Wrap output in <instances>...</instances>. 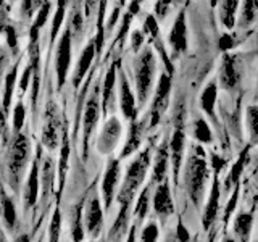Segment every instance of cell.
Segmentation results:
<instances>
[{
    "mask_svg": "<svg viewBox=\"0 0 258 242\" xmlns=\"http://www.w3.org/2000/svg\"><path fill=\"white\" fill-rule=\"evenodd\" d=\"M153 149L152 144H149L144 150L137 152L136 157L129 161L126 168V174L123 177V183L119 186L118 191V216L115 223H113L111 229L108 232L110 242H119L124 236H127L129 229H131L133 221V204L136 197L139 196L141 188L145 183L149 169H152V160H153Z\"/></svg>",
    "mask_w": 258,
    "mask_h": 242,
    "instance_id": "1",
    "label": "cell"
},
{
    "mask_svg": "<svg viewBox=\"0 0 258 242\" xmlns=\"http://www.w3.org/2000/svg\"><path fill=\"white\" fill-rule=\"evenodd\" d=\"M181 174L185 196L189 197L194 207L200 210L205 205L207 184L212 176V168L207 161V152L204 145L197 144L196 141L189 144V152L185 155Z\"/></svg>",
    "mask_w": 258,
    "mask_h": 242,
    "instance_id": "2",
    "label": "cell"
},
{
    "mask_svg": "<svg viewBox=\"0 0 258 242\" xmlns=\"http://www.w3.org/2000/svg\"><path fill=\"white\" fill-rule=\"evenodd\" d=\"M155 75H157L155 50H153V47H145L137 53L134 60V86H136V97L139 108H142L149 102L153 83H155Z\"/></svg>",
    "mask_w": 258,
    "mask_h": 242,
    "instance_id": "3",
    "label": "cell"
},
{
    "mask_svg": "<svg viewBox=\"0 0 258 242\" xmlns=\"http://www.w3.org/2000/svg\"><path fill=\"white\" fill-rule=\"evenodd\" d=\"M173 133L169 136V160H171V177L174 186H179V177L184 165V153L187 145V134H185V107L177 103L171 118Z\"/></svg>",
    "mask_w": 258,
    "mask_h": 242,
    "instance_id": "4",
    "label": "cell"
},
{
    "mask_svg": "<svg viewBox=\"0 0 258 242\" xmlns=\"http://www.w3.org/2000/svg\"><path fill=\"white\" fill-rule=\"evenodd\" d=\"M31 157V141L26 134L18 133L13 136L10 153H8V179L15 192H18L21 177Z\"/></svg>",
    "mask_w": 258,
    "mask_h": 242,
    "instance_id": "5",
    "label": "cell"
},
{
    "mask_svg": "<svg viewBox=\"0 0 258 242\" xmlns=\"http://www.w3.org/2000/svg\"><path fill=\"white\" fill-rule=\"evenodd\" d=\"M102 113V97H100V86L97 83L94 86L92 94L87 97L84 110H83V160L86 161L89 157V141L99 125Z\"/></svg>",
    "mask_w": 258,
    "mask_h": 242,
    "instance_id": "6",
    "label": "cell"
},
{
    "mask_svg": "<svg viewBox=\"0 0 258 242\" xmlns=\"http://www.w3.org/2000/svg\"><path fill=\"white\" fill-rule=\"evenodd\" d=\"M171 87H173V76H169L163 71L158 78V83L153 94V100L149 111V129H155L163 115L169 107V99H171Z\"/></svg>",
    "mask_w": 258,
    "mask_h": 242,
    "instance_id": "7",
    "label": "cell"
},
{
    "mask_svg": "<svg viewBox=\"0 0 258 242\" xmlns=\"http://www.w3.org/2000/svg\"><path fill=\"white\" fill-rule=\"evenodd\" d=\"M121 183V160L119 158H110L105 166V171L102 176L100 184V194L103 200L105 212H110L113 205V200L118 196V186Z\"/></svg>",
    "mask_w": 258,
    "mask_h": 242,
    "instance_id": "8",
    "label": "cell"
},
{
    "mask_svg": "<svg viewBox=\"0 0 258 242\" xmlns=\"http://www.w3.org/2000/svg\"><path fill=\"white\" fill-rule=\"evenodd\" d=\"M121 134H123V125H121L119 118L116 115L108 116V119H105L100 129L99 137H97V152L102 153V155H111L118 147Z\"/></svg>",
    "mask_w": 258,
    "mask_h": 242,
    "instance_id": "9",
    "label": "cell"
},
{
    "mask_svg": "<svg viewBox=\"0 0 258 242\" xmlns=\"http://www.w3.org/2000/svg\"><path fill=\"white\" fill-rule=\"evenodd\" d=\"M60 128H61V121H60L58 108H56L55 103H48L47 111H45V123L42 128V136H40V142H42V145L47 150L52 152L55 149H58Z\"/></svg>",
    "mask_w": 258,
    "mask_h": 242,
    "instance_id": "10",
    "label": "cell"
},
{
    "mask_svg": "<svg viewBox=\"0 0 258 242\" xmlns=\"http://www.w3.org/2000/svg\"><path fill=\"white\" fill-rule=\"evenodd\" d=\"M169 166H171V160H169V137H165V139L161 141V144L157 147L155 153H153L152 173H150L149 184L153 186V188H157L158 184L169 179L168 177Z\"/></svg>",
    "mask_w": 258,
    "mask_h": 242,
    "instance_id": "11",
    "label": "cell"
},
{
    "mask_svg": "<svg viewBox=\"0 0 258 242\" xmlns=\"http://www.w3.org/2000/svg\"><path fill=\"white\" fill-rule=\"evenodd\" d=\"M152 208L158 216L161 224H165L168 218L174 213V199H173L171 186H169V179L163 181L153 189Z\"/></svg>",
    "mask_w": 258,
    "mask_h": 242,
    "instance_id": "12",
    "label": "cell"
},
{
    "mask_svg": "<svg viewBox=\"0 0 258 242\" xmlns=\"http://www.w3.org/2000/svg\"><path fill=\"white\" fill-rule=\"evenodd\" d=\"M103 207L102 200L97 194H92L91 197L86 200L84 205V226L86 232L92 239H97L102 234L103 229Z\"/></svg>",
    "mask_w": 258,
    "mask_h": 242,
    "instance_id": "13",
    "label": "cell"
},
{
    "mask_svg": "<svg viewBox=\"0 0 258 242\" xmlns=\"http://www.w3.org/2000/svg\"><path fill=\"white\" fill-rule=\"evenodd\" d=\"M221 179H220V174L213 173V181L212 186H210V194H208V199L204 205V213H202V226L204 229L208 231L212 226L215 224V221L218 220V215H220V199H221Z\"/></svg>",
    "mask_w": 258,
    "mask_h": 242,
    "instance_id": "14",
    "label": "cell"
},
{
    "mask_svg": "<svg viewBox=\"0 0 258 242\" xmlns=\"http://www.w3.org/2000/svg\"><path fill=\"white\" fill-rule=\"evenodd\" d=\"M147 128H149V116L147 118H137L136 121H131L129 125V131H127V137L124 141L123 149H121L119 153V160H124L127 157L137 153V150L141 149V145L145 139V134H147Z\"/></svg>",
    "mask_w": 258,
    "mask_h": 242,
    "instance_id": "15",
    "label": "cell"
},
{
    "mask_svg": "<svg viewBox=\"0 0 258 242\" xmlns=\"http://www.w3.org/2000/svg\"><path fill=\"white\" fill-rule=\"evenodd\" d=\"M40 163H42V153H40V147H37V153L32 160L31 171L26 186H24V210H31L32 207H36L40 197Z\"/></svg>",
    "mask_w": 258,
    "mask_h": 242,
    "instance_id": "16",
    "label": "cell"
},
{
    "mask_svg": "<svg viewBox=\"0 0 258 242\" xmlns=\"http://www.w3.org/2000/svg\"><path fill=\"white\" fill-rule=\"evenodd\" d=\"M71 65V29L63 32L55 56V71H56V86L61 89L68 78V70Z\"/></svg>",
    "mask_w": 258,
    "mask_h": 242,
    "instance_id": "17",
    "label": "cell"
},
{
    "mask_svg": "<svg viewBox=\"0 0 258 242\" xmlns=\"http://www.w3.org/2000/svg\"><path fill=\"white\" fill-rule=\"evenodd\" d=\"M144 31H145V34H149L150 42L153 44V48L158 52V56L161 58V62H163L165 71L168 73L169 76H173L174 65H173V62H171V58H169V55H168L166 48H165V42H163V39H161V32H160V28H158V21H157V18L153 15H149L147 18H145Z\"/></svg>",
    "mask_w": 258,
    "mask_h": 242,
    "instance_id": "18",
    "label": "cell"
},
{
    "mask_svg": "<svg viewBox=\"0 0 258 242\" xmlns=\"http://www.w3.org/2000/svg\"><path fill=\"white\" fill-rule=\"evenodd\" d=\"M119 110L123 116L131 123L137 119V111H139V105H137V97L133 92L131 84H129L127 76L123 70H119Z\"/></svg>",
    "mask_w": 258,
    "mask_h": 242,
    "instance_id": "19",
    "label": "cell"
},
{
    "mask_svg": "<svg viewBox=\"0 0 258 242\" xmlns=\"http://www.w3.org/2000/svg\"><path fill=\"white\" fill-rule=\"evenodd\" d=\"M218 83L223 87V91H234L240 83V70L237 56L232 53H226L221 60L220 73H218Z\"/></svg>",
    "mask_w": 258,
    "mask_h": 242,
    "instance_id": "20",
    "label": "cell"
},
{
    "mask_svg": "<svg viewBox=\"0 0 258 242\" xmlns=\"http://www.w3.org/2000/svg\"><path fill=\"white\" fill-rule=\"evenodd\" d=\"M216 99H218V83L216 81H210L204 91H202L200 107H202V111L205 113V116L210 119L212 126L216 129V133L221 136L223 134L221 125H220V119L216 116Z\"/></svg>",
    "mask_w": 258,
    "mask_h": 242,
    "instance_id": "21",
    "label": "cell"
},
{
    "mask_svg": "<svg viewBox=\"0 0 258 242\" xmlns=\"http://www.w3.org/2000/svg\"><path fill=\"white\" fill-rule=\"evenodd\" d=\"M116 62L111 63L108 68L107 75L103 79V87H102V111L103 115H115L116 110Z\"/></svg>",
    "mask_w": 258,
    "mask_h": 242,
    "instance_id": "22",
    "label": "cell"
},
{
    "mask_svg": "<svg viewBox=\"0 0 258 242\" xmlns=\"http://www.w3.org/2000/svg\"><path fill=\"white\" fill-rule=\"evenodd\" d=\"M168 42L171 45L173 55L177 56L187 50V24H185V10L177 13L174 24L168 34Z\"/></svg>",
    "mask_w": 258,
    "mask_h": 242,
    "instance_id": "23",
    "label": "cell"
},
{
    "mask_svg": "<svg viewBox=\"0 0 258 242\" xmlns=\"http://www.w3.org/2000/svg\"><path fill=\"white\" fill-rule=\"evenodd\" d=\"M250 149H252V147L247 144L245 147L239 152L236 161L232 163L228 176H226L224 181H223V191L232 192L234 189L240 186V177H242V174H244L245 166L248 165V161H250Z\"/></svg>",
    "mask_w": 258,
    "mask_h": 242,
    "instance_id": "24",
    "label": "cell"
},
{
    "mask_svg": "<svg viewBox=\"0 0 258 242\" xmlns=\"http://www.w3.org/2000/svg\"><path fill=\"white\" fill-rule=\"evenodd\" d=\"M55 171L56 165L50 155H45L40 163V204L45 205L50 196L53 194V186H55Z\"/></svg>",
    "mask_w": 258,
    "mask_h": 242,
    "instance_id": "25",
    "label": "cell"
},
{
    "mask_svg": "<svg viewBox=\"0 0 258 242\" xmlns=\"http://www.w3.org/2000/svg\"><path fill=\"white\" fill-rule=\"evenodd\" d=\"M153 189L155 188L147 183L141 189L139 196H137V199H136V205L133 210V218H134L133 223H136L137 226H141L149 215V210L152 205V197H153Z\"/></svg>",
    "mask_w": 258,
    "mask_h": 242,
    "instance_id": "26",
    "label": "cell"
},
{
    "mask_svg": "<svg viewBox=\"0 0 258 242\" xmlns=\"http://www.w3.org/2000/svg\"><path fill=\"white\" fill-rule=\"evenodd\" d=\"M97 55V47H95V40H91L86 48L81 53L79 60H78V65H76V70H75V76H73V86L75 87H79L81 81L84 79V76L87 75V71L91 70V65L95 58Z\"/></svg>",
    "mask_w": 258,
    "mask_h": 242,
    "instance_id": "27",
    "label": "cell"
},
{
    "mask_svg": "<svg viewBox=\"0 0 258 242\" xmlns=\"http://www.w3.org/2000/svg\"><path fill=\"white\" fill-rule=\"evenodd\" d=\"M253 228V215L240 212L232 220V234L237 242H250Z\"/></svg>",
    "mask_w": 258,
    "mask_h": 242,
    "instance_id": "28",
    "label": "cell"
},
{
    "mask_svg": "<svg viewBox=\"0 0 258 242\" xmlns=\"http://www.w3.org/2000/svg\"><path fill=\"white\" fill-rule=\"evenodd\" d=\"M70 229L73 242H83L86 236L84 226V205L76 204L70 210Z\"/></svg>",
    "mask_w": 258,
    "mask_h": 242,
    "instance_id": "29",
    "label": "cell"
},
{
    "mask_svg": "<svg viewBox=\"0 0 258 242\" xmlns=\"http://www.w3.org/2000/svg\"><path fill=\"white\" fill-rule=\"evenodd\" d=\"M68 160H70V137L67 128L63 129V137H61V147H60V160H58V192L61 194L64 179H67V171H68Z\"/></svg>",
    "mask_w": 258,
    "mask_h": 242,
    "instance_id": "30",
    "label": "cell"
},
{
    "mask_svg": "<svg viewBox=\"0 0 258 242\" xmlns=\"http://www.w3.org/2000/svg\"><path fill=\"white\" fill-rule=\"evenodd\" d=\"M192 137L194 141L200 145H212L215 142V134L212 126L208 125L205 118H197L192 128Z\"/></svg>",
    "mask_w": 258,
    "mask_h": 242,
    "instance_id": "31",
    "label": "cell"
},
{
    "mask_svg": "<svg viewBox=\"0 0 258 242\" xmlns=\"http://www.w3.org/2000/svg\"><path fill=\"white\" fill-rule=\"evenodd\" d=\"M258 16V0H242L240 15L237 20L239 29H247L255 23Z\"/></svg>",
    "mask_w": 258,
    "mask_h": 242,
    "instance_id": "32",
    "label": "cell"
},
{
    "mask_svg": "<svg viewBox=\"0 0 258 242\" xmlns=\"http://www.w3.org/2000/svg\"><path fill=\"white\" fill-rule=\"evenodd\" d=\"M245 128L248 136V145H258V105H248L245 110Z\"/></svg>",
    "mask_w": 258,
    "mask_h": 242,
    "instance_id": "33",
    "label": "cell"
},
{
    "mask_svg": "<svg viewBox=\"0 0 258 242\" xmlns=\"http://www.w3.org/2000/svg\"><path fill=\"white\" fill-rule=\"evenodd\" d=\"M239 8V0H220V18L228 29L236 24V13Z\"/></svg>",
    "mask_w": 258,
    "mask_h": 242,
    "instance_id": "34",
    "label": "cell"
},
{
    "mask_svg": "<svg viewBox=\"0 0 258 242\" xmlns=\"http://www.w3.org/2000/svg\"><path fill=\"white\" fill-rule=\"evenodd\" d=\"M0 205H2V220H4L5 228L8 231H13L16 226V221H18V216H16V208H15L13 200L8 197L5 192L2 194V202H0Z\"/></svg>",
    "mask_w": 258,
    "mask_h": 242,
    "instance_id": "35",
    "label": "cell"
},
{
    "mask_svg": "<svg viewBox=\"0 0 258 242\" xmlns=\"http://www.w3.org/2000/svg\"><path fill=\"white\" fill-rule=\"evenodd\" d=\"M16 76H18V63H16L5 76V91H4V100H2V107L5 113H8V108H10V105H12L15 86H16Z\"/></svg>",
    "mask_w": 258,
    "mask_h": 242,
    "instance_id": "36",
    "label": "cell"
},
{
    "mask_svg": "<svg viewBox=\"0 0 258 242\" xmlns=\"http://www.w3.org/2000/svg\"><path fill=\"white\" fill-rule=\"evenodd\" d=\"M50 8H52V4L48 2V0H45V2L39 7V13L36 16V21H34V24H32V28H31V40H32V44H34L36 39H37V31L45 24V21L48 18V13H50Z\"/></svg>",
    "mask_w": 258,
    "mask_h": 242,
    "instance_id": "37",
    "label": "cell"
},
{
    "mask_svg": "<svg viewBox=\"0 0 258 242\" xmlns=\"http://www.w3.org/2000/svg\"><path fill=\"white\" fill-rule=\"evenodd\" d=\"M60 236H61V212L56 207L53 210L50 224H48V242H60Z\"/></svg>",
    "mask_w": 258,
    "mask_h": 242,
    "instance_id": "38",
    "label": "cell"
},
{
    "mask_svg": "<svg viewBox=\"0 0 258 242\" xmlns=\"http://www.w3.org/2000/svg\"><path fill=\"white\" fill-rule=\"evenodd\" d=\"M160 237V228L157 221H149L141 228L139 234V242H158Z\"/></svg>",
    "mask_w": 258,
    "mask_h": 242,
    "instance_id": "39",
    "label": "cell"
},
{
    "mask_svg": "<svg viewBox=\"0 0 258 242\" xmlns=\"http://www.w3.org/2000/svg\"><path fill=\"white\" fill-rule=\"evenodd\" d=\"M24 121H26V110H24L23 100H18V103H16L13 108V133L15 134L21 133Z\"/></svg>",
    "mask_w": 258,
    "mask_h": 242,
    "instance_id": "40",
    "label": "cell"
},
{
    "mask_svg": "<svg viewBox=\"0 0 258 242\" xmlns=\"http://www.w3.org/2000/svg\"><path fill=\"white\" fill-rule=\"evenodd\" d=\"M63 20H64V0H58V8H56V13L53 16V26H52V32H50L52 40H55L56 34H58Z\"/></svg>",
    "mask_w": 258,
    "mask_h": 242,
    "instance_id": "41",
    "label": "cell"
},
{
    "mask_svg": "<svg viewBox=\"0 0 258 242\" xmlns=\"http://www.w3.org/2000/svg\"><path fill=\"white\" fill-rule=\"evenodd\" d=\"M239 189H240V186H239V188H236V189L232 191V196L229 197L228 207L224 208V224L231 220V216H232V213H234V210H236V205H237V199H239Z\"/></svg>",
    "mask_w": 258,
    "mask_h": 242,
    "instance_id": "42",
    "label": "cell"
},
{
    "mask_svg": "<svg viewBox=\"0 0 258 242\" xmlns=\"http://www.w3.org/2000/svg\"><path fill=\"white\" fill-rule=\"evenodd\" d=\"M174 236L177 239V242H190V232L187 229V226L184 224L182 218H177V224H176V232Z\"/></svg>",
    "mask_w": 258,
    "mask_h": 242,
    "instance_id": "43",
    "label": "cell"
},
{
    "mask_svg": "<svg viewBox=\"0 0 258 242\" xmlns=\"http://www.w3.org/2000/svg\"><path fill=\"white\" fill-rule=\"evenodd\" d=\"M145 42V36L144 32L139 29H134L131 32V47H133V52L134 53H139L142 50V45Z\"/></svg>",
    "mask_w": 258,
    "mask_h": 242,
    "instance_id": "44",
    "label": "cell"
},
{
    "mask_svg": "<svg viewBox=\"0 0 258 242\" xmlns=\"http://www.w3.org/2000/svg\"><path fill=\"white\" fill-rule=\"evenodd\" d=\"M224 166H226V160L218 155V153L212 152V155H210V168L213 169V173L220 174L224 169Z\"/></svg>",
    "mask_w": 258,
    "mask_h": 242,
    "instance_id": "45",
    "label": "cell"
},
{
    "mask_svg": "<svg viewBox=\"0 0 258 242\" xmlns=\"http://www.w3.org/2000/svg\"><path fill=\"white\" fill-rule=\"evenodd\" d=\"M174 2H176V0H158L157 5H155V13L158 16V20H165L169 7H171Z\"/></svg>",
    "mask_w": 258,
    "mask_h": 242,
    "instance_id": "46",
    "label": "cell"
},
{
    "mask_svg": "<svg viewBox=\"0 0 258 242\" xmlns=\"http://www.w3.org/2000/svg\"><path fill=\"white\" fill-rule=\"evenodd\" d=\"M32 73H34V70H32V63L29 65V67L24 68L23 71V78L20 81V89H21V92H26V89H28V84H29V79L32 76Z\"/></svg>",
    "mask_w": 258,
    "mask_h": 242,
    "instance_id": "47",
    "label": "cell"
},
{
    "mask_svg": "<svg viewBox=\"0 0 258 242\" xmlns=\"http://www.w3.org/2000/svg\"><path fill=\"white\" fill-rule=\"evenodd\" d=\"M236 39H234L231 34H224L221 39H220V48L221 50H231V48H234V45H236Z\"/></svg>",
    "mask_w": 258,
    "mask_h": 242,
    "instance_id": "48",
    "label": "cell"
},
{
    "mask_svg": "<svg viewBox=\"0 0 258 242\" xmlns=\"http://www.w3.org/2000/svg\"><path fill=\"white\" fill-rule=\"evenodd\" d=\"M7 42L12 48H16V44H18V39H16V31L12 26L7 28Z\"/></svg>",
    "mask_w": 258,
    "mask_h": 242,
    "instance_id": "49",
    "label": "cell"
},
{
    "mask_svg": "<svg viewBox=\"0 0 258 242\" xmlns=\"http://www.w3.org/2000/svg\"><path fill=\"white\" fill-rule=\"evenodd\" d=\"M137 228H139V226L136 223L131 224V229H129L127 236H126V242H137Z\"/></svg>",
    "mask_w": 258,
    "mask_h": 242,
    "instance_id": "50",
    "label": "cell"
},
{
    "mask_svg": "<svg viewBox=\"0 0 258 242\" xmlns=\"http://www.w3.org/2000/svg\"><path fill=\"white\" fill-rule=\"evenodd\" d=\"M13 242H29V236L28 234H21V236H18Z\"/></svg>",
    "mask_w": 258,
    "mask_h": 242,
    "instance_id": "51",
    "label": "cell"
},
{
    "mask_svg": "<svg viewBox=\"0 0 258 242\" xmlns=\"http://www.w3.org/2000/svg\"><path fill=\"white\" fill-rule=\"evenodd\" d=\"M221 242H237V240L234 239L232 236H228V234H224L223 239H221Z\"/></svg>",
    "mask_w": 258,
    "mask_h": 242,
    "instance_id": "52",
    "label": "cell"
},
{
    "mask_svg": "<svg viewBox=\"0 0 258 242\" xmlns=\"http://www.w3.org/2000/svg\"><path fill=\"white\" fill-rule=\"evenodd\" d=\"M165 242H177V239H176L174 234H168L166 239H165Z\"/></svg>",
    "mask_w": 258,
    "mask_h": 242,
    "instance_id": "53",
    "label": "cell"
},
{
    "mask_svg": "<svg viewBox=\"0 0 258 242\" xmlns=\"http://www.w3.org/2000/svg\"><path fill=\"white\" fill-rule=\"evenodd\" d=\"M2 68H4V55L2 50H0V73H2Z\"/></svg>",
    "mask_w": 258,
    "mask_h": 242,
    "instance_id": "54",
    "label": "cell"
},
{
    "mask_svg": "<svg viewBox=\"0 0 258 242\" xmlns=\"http://www.w3.org/2000/svg\"><path fill=\"white\" fill-rule=\"evenodd\" d=\"M0 242H5V237L4 236H0Z\"/></svg>",
    "mask_w": 258,
    "mask_h": 242,
    "instance_id": "55",
    "label": "cell"
},
{
    "mask_svg": "<svg viewBox=\"0 0 258 242\" xmlns=\"http://www.w3.org/2000/svg\"><path fill=\"white\" fill-rule=\"evenodd\" d=\"M4 4V0H0V5H2Z\"/></svg>",
    "mask_w": 258,
    "mask_h": 242,
    "instance_id": "56",
    "label": "cell"
}]
</instances>
